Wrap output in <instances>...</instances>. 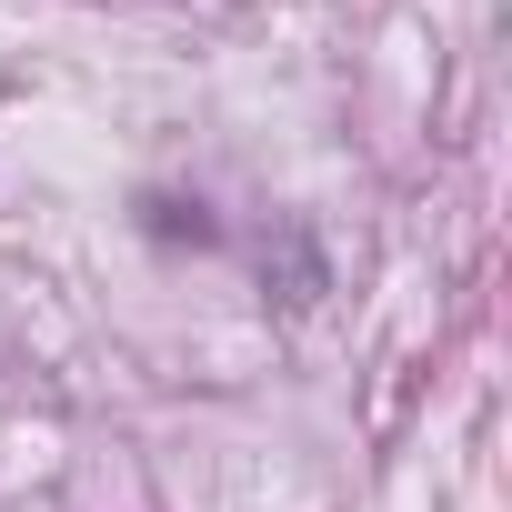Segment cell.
<instances>
[{
	"label": "cell",
	"mask_w": 512,
	"mask_h": 512,
	"mask_svg": "<svg viewBox=\"0 0 512 512\" xmlns=\"http://www.w3.org/2000/svg\"><path fill=\"white\" fill-rule=\"evenodd\" d=\"M141 231H151V241H191V251H201V241H221V221H211L201 201H161V191L141 201Z\"/></svg>",
	"instance_id": "6da1fadb"
}]
</instances>
